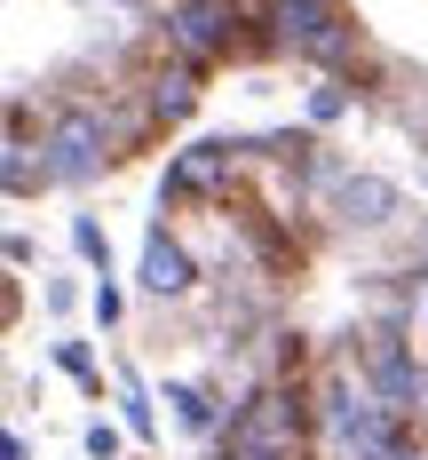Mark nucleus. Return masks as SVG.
<instances>
[{
	"mask_svg": "<svg viewBox=\"0 0 428 460\" xmlns=\"http://www.w3.org/2000/svg\"><path fill=\"white\" fill-rule=\"evenodd\" d=\"M270 40L301 64H326V72H341L357 56V32L341 24L333 0H270Z\"/></svg>",
	"mask_w": 428,
	"mask_h": 460,
	"instance_id": "obj_1",
	"label": "nucleus"
},
{
	"mask_svg": "<svg viewBox=\"0 0 428 460\" xmlns=\"http://www.w3.org/2000/svg\"><path fill=\"white\" fill-rule=\"evenodd\" d=\"M167 48L183 64H223L246 48V8L238 0H175L167 8Z\"/></svg>",
	"mask_w": 428,
	"mask_h": 460,
	"instance_id": "obj_2",
	"label": "nucleus"
},
{
	"mask_svg": "<svg viewBox=\"0 0 428 460\" xmlns=\"http://www.w3.org/2000/svg\"><path fill=\"white\" fill-rule=\"evenodd\" d=\"M103 159H111L103 111H95V103H64L56 128H48V175H56V183H95Z\"/></svg>",
	"mask_w": 428,
	"mask_h": 460,
	"instance_id": "obj_3",
	"label": "nucleus"
},
{
	"mask_svg": "<svg viewBox=\"0 0 428 460\" xmlns=\"http://www.w3.org/2000/svg\"><path fill=\"white\" fill-rule=\"evenodd\" d=\"M238 175V143H190V151H175V167H167V199H223Z\"/></svg>",
	"mask_w": 428,
	"mask_h": 460,
	"instance_id": "obj_4",
	"label": "nucleus"
},
{
	"mask_svg": "<svg viewBox=\"0 0 428 460\" xmlns=\"http://www.w3.org/2000/svg\"><path fill=\"white\" fill-rule=\"evenodd\" d=\"M389 215H397V183H389V175H341V183H333V223L380 230Z\"/></svg>",
	"mask_w": 428,
	"mask_h": 460,
	"instance_id": "obj_5",
	"label": "nucleus"
},
{
	"mask_svg": "<svg viewBox=\"0 0 428 460\" xmlns=\"http://www.w3.org/2000/svg\"><path fill=\"white\" fill-rule=\"evenodd\" d=\"M143 286H151L159 302H183L190 286H198V262H190L167 230H151V238H143Z\"/></svg>",
	"mask_w": 428,
	"mask_h": 460,
	"instance_id": "obj_6",
	"label": "nucleus"
},
{
	"mask_svg": "<svg viewBox=\"0 0 428 460\" xmlns=\"http://www.w3.org/2000/svg\"><path fill=\"white\" fill-rule=\"evenodd\" d=\"M190 103H198V64L151 72V119H190Z\"/></svg>",
	"mask_w": 428,
	"mask_h": 460,
	"instance_id": "obj_7",
	"label": "nucleus"
},
{
	"mask_svg": "<svg viewBox=\"0 0 428 460\" xmlns=\"http://www.w3.org/2000/svg\"><path fill=\"white\" fill-rule=\"evenodd\" d=\"M0 183H8V199H32V190L56 183V175H48V159L32 167V143H16V136H8V151H0Z\"/></svg>",
	"mask_w": 428,
	"mask_h": 460,
	"instance_id": "obj_8",
	"label": "nucleus"
},
{
	"mask_svg": "<svg viewBox=\"0 0 428 460\" xmlns=\"http://www.w3.org/2000/svg\"><path fill=\"white\" fill-rule=\"evenodd\" d=\"M167 405H175L183 429H214V397H206V389H190V381H167Z\"/></svg>",
	"mask_w": 428,
	"mask_h": 460,
	"instance_id": "obj_9",
	"label": "nucleus"
},
{
	"mask_svg": "<svg viewBox=\"0 0 428 460\" xmlns=\"http://www.w3.org/2000/svg\"><path fill=\"white\" fill-rule=\"evenodd\" d=\"M56 366L72 373V381H88V389H103V373H95V358H88V341H56Z\"/></svg>",
	"mask_w": 428,
	"mask_h": 460,
	"instance_id": "obj_10",
	"label": "nucleus"
},
{
	"mask_svg": "<svg viewBox=\"0 0 428 460\" xmlns=\"http://www.w3.org/2000/svg\"><path fill=\"white\" fill-rule=\"evenodd\" d=\"M341 111H349V88H341V80L310 88V119H318V128H326V119H341Z\"/></svg>",
	"mask_w": 428,
	"mask_h": 460,
	"instance_id": "obj_11",
	"label": "nucleus"
},
{
	"mask_svg": "<svg viewBox=\"0 0 428 460\" xmlns=\"http://www.w3.org/2000/svg\"><path fill=\"white\" fill-rule=\"evenodd\" d=\"M72 246H80L88 262H111V246H103V223H95V215H72Z\"/></svg>",
	"mask_w": 428,
	"mask_h": 460,
	"instance_id": "obj_12",
	"label": "nucleus"
},
{
	"mask_svg": "<svg viewBox=\"0 0 428 460\" xmlns=\"http://www.w3.org/2000/svg\"><path fill=\"white\" fill-rule=\"evenodd\" d=\"M80 445H88V460H119V429H111V420H88Z\"/></svg>",
	"mask_w": 428,
	"mask_h": 460,
	"instance_id": "obj_13",
	"label": "nucleus"
},
{
	"mask_svg": "<svg viewBox=\"0 0 428 460\" xmlns=\"http://www.w3.org/2000/svg\"><path fill=\"white\" fill-rule=\"evenodd\" d=\"M119 405H127V429H135V437H151V405H143L135 381H119Z\"/></svg>",
	"mask_w": 428,
	"mask_h": 460,
	"instance_id": "obj_14",
	"label": "nucleus"
},
{
	"mask_svg": "<svg viewBox=\"0 0 428 460\" xmlns=\"http://www.w3.org/2000/svg\"><path fill=\"white\" fill-rule=\"evenodd\" d=\"M223 460H285V453H262V445H231Z\"/></svg>",
	"mask_w": 428,
	"mask_h": 460,
	"instance_id": "obj_15",
	"label": "nucleus"
},
{
	"mask_svg": "<svg viewBox=\"0 0 428 460\" xmlns=\"http://www.w3.org/2000/svg\"><path fill=\"white\" fill-rule=\"evenodd\" d=\"M421 325H428V310H421Z\"/></svg>",
	"mask_w": 428,
	"mask_h": 460,
	"instance_id": "obj_16",
	"label": "nucleus"
}]
</instances>
